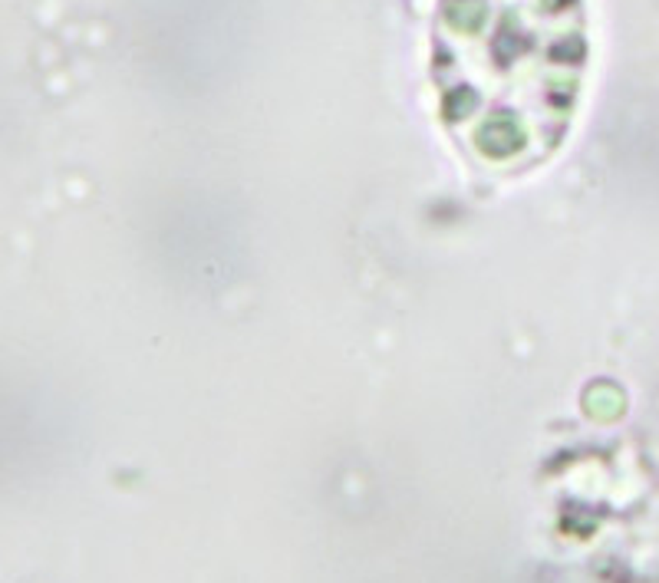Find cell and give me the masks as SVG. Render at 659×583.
I'll use <instances>...</instances> for the list:
<instances>
[{"mask_svg": "<svg viewBox=\"0 0 659 583\" xmlns=\"http://www.w3.org/2000/svg\"><path fill=\"white\" fill-rule=\"evenodd\" d=\"M590 70L587 0H436L429 76L438 119L495 172L548 161Z\"/></svg>", "mask_w": 659, "mask_h": 583, "instance_id": "6da1fadb", "label": "cell"}]
</instances>
